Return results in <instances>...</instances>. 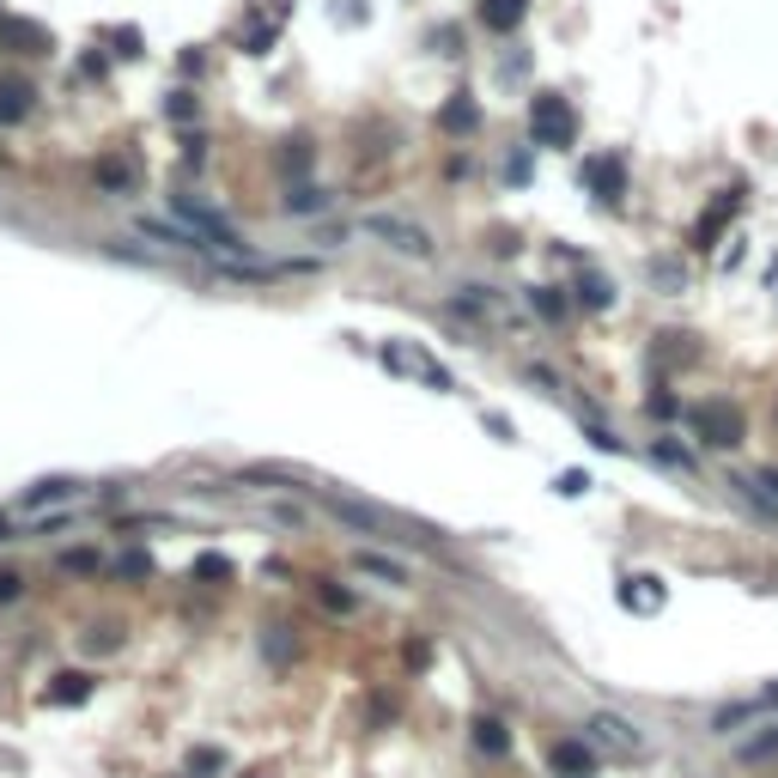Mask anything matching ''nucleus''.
Instances as JSON below:
<instances>
[{"mask_svg": "<svg viewBox=\"0 0 778 778\" xmlns=\"http://www.w3.org/2000/svg\"><path fill=\"white\" fill-rule=\"evenodd\" d=\"M481 19L492 24V31H511V24L523 19V0H487V7H481Z\"/></svg>", "mask_w": 778, "mask_h": 778, "instance_id": "nucleus-1", "label": "nucleus"}, {"mask_svg": "<svg viewBox=\"0 0 778 778\" xmlns=\"http://www.w3.org/2000/svg\"><path fill=\"white\" fill-rule=\"evenodd\" d=\"M536 128H541V134H553V140H560V134H566V110H560L553 98H541V103H536Z\"/></svg>", "mask_w": 778, "mask_h": 778, "instance_id": "nucleus-2", "label": "nucleus"}, {"mask_svg": "<svg viewBox=\"0 0 778 778\" xmlns=\"http://www.w3.org/2000/svg\"><path fill=\"white\" fill-rule=\"evenodd\" d=\"M0 116H24V86H0Z\"/></svg>", "mask_w": 778, "mask_h": 778, "instance_id": "nucleus-3", "label": "nucleus"}]
</instances>
